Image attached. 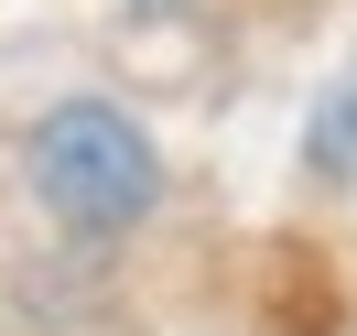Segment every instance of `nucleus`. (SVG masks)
<instances>
[{
    "label": "nucleus",
    "instance_id": "obj_1",
    "mask_svg": "<svg viewBox=\"0 0 357 336\" xmlns=\"http://www.w3.org/2000/svg\"><path fill=\"white\" fill-rule=\"evenodd\" d=\"M22 174H33V196H44V217H66L76 239H130V228L162 206L152 131H141L130 109H109V98L44 109L33 141H22Z\"/></svg>",
    "mask_w": 357,
    "mask_h": 336
},
{
    "label": "nucleus",
    "instance_id": "obj_2",
    "mask_svg": "<svg viewBox=\"0 0 357 336\" xmlns=\"http://www.w3.org/2000/svg\"><path fill=\"white\" fill-rule=\"evenodd\" d=\"M303 152H314V174H325V184H347V174H357V76H347V87L325 98V109H314Z\"/></svg>",
    "mask_w": 357,
    "mask_h": 336
}]
</instances>
